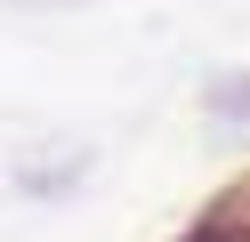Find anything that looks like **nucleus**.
Masks as SVG:
<instances>
[{
	"label": "nucleus",
	"instance_id": "obj_1",
	"mask_svg": "<svg viewBox=\"0 0 250 242\" xmlns=\"http://www.w3.org/2000/svg\"><path fill=\"white\" fill-rule=\"evenodd\" d=\"M210 105H218V113H234V121H250V81H242V73H226V81L210 89Z\"/></svg>",
	"mask_w": 250,
	"mask_h": 242
},
{
	"label": "nucleus",
	"instance_id": "obj_2",
	"mask_svg": "<svg viewBox=\"0 0 250 242\" xmlns=\"http://www.w3.org/2000/svg\"><path fill=\"white\" fill-rule=\"evenodd\" d=\"M17 8H57V0H17Z\"/></svg>",
	"mask_w": 250,
	"mask_h": 242
}]
</instances>
